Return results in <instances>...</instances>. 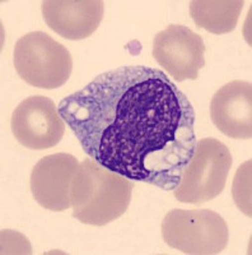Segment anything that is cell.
Returning a JSON list of instances; mask_svg holds the SVG:
<instances>
[{
    "mask_svg": "<svg viewBox=\"0 0 252 255\" xmlns=\"http://www.w3.org/2000/svg\"><path fill=\"white\" fill-rule=\"evenodd\" d=\"M58 110L90 158L166 191L178 186L196 147L191 102L161 69L104 72L61 100Z\"/></svg>",
    "mask_w": 252,
    "mask_h": 255,
    "instance_id": "cell-1",
    "label": "cell"
},
{
    "mask_svg": "<svg viewBox=\"0 0 252 255\" xmlns=\"http://www.w3.org/2000/svg\"><path fill=\"white\" fill-rule=\"evenodd\" d=\"M133 189V180L85 158L79 163L70 189L72 216L85 225L106 226L128 211Z\"/></svg>",
    "mask_w": 252,
    "mask_h": 255,
    "instance_id": "cell-2",
    "label": "cell"
},
{
    "mask_svg": "<svg viewBox=\"0 0 252 255\" xmlns=\"http://www.w3.org/2000/svg\"><path fill=\"white\" fill-rule=\"evenodd\" d=\"M13 63L27 84L42 90L64 86L73 70L69 50L41 31L26 33L15 42Z\"/></svg>",
    "mask_w": 252,
    "mask_h": 255,
    "instance_id": "cell-3",
    "label": "cell"
},
{
    "mask_svg": "<svg viewBox=\"0 0 252 255\" xmlns=\"http://www.w3.org/2000/svg\"><path fill=\"white\" fill-rule=\"evenodd\" d=\"M161 229L168 247L183 254H219L229 241L226 221L209 209H172L163 218Z\"/></svg>",
    "mask_w": 252,
    "mask_h": 255,
    "instance_id": "cell-4",
    "label": "cell"
},
{
    "mask_svg": "<svg viewBox=\"0 0 252 255\" xmlns=\"http://www.w3.org/2000/svg\"><path fill=\"white\" fill-rule=\"evenodd\" d=\"M231 167L232 154L226 144L215 138L197 140L180 184L173 190L174 198L180 203L188 204L214 199L223 191Z\"/></svg>",
    "mask_w": 252,
    "mask_h": 255,
    "instance_id": "cell-5",
    "label": "cell"
},
{
    "mask_svg": "<svg viewBox=\"0 0 252 255\" xmlns=\"http://www.w3.org/2000/svg\"><path fill=\"white\" fill-rule=\"evenodd\" d=\"M201 36L182 24H169L153 40V58L177 82L195 81L205 67Z\"/></svg>",
    "mask_w": 252,
    "mask_h": 255,
    "instance_id": "cell-6",
    "label": "cell"
},
{
    "mask_svg": "<svg viewBox=\"0 0 252 255\" xmlns=\"http://www.w3.org/2000/svg\"><path fill=\"white\" fill-rule=\"evenodd\" d=\"M10 127L18 143L35 151L55 147L65 133L58 108L45 96H31L20 102L13 111Z\"/></svg>",
    "mask_w": 252,
    "mask_h": 255,
    "instance_id": "cell-7",
    "label": "cell"
},
{
    "mask_svg": "<svg viewBox=\"0 0 252 255\" xmlns=\"http://www.w3.org/2000/svg\"><path fill=\"white\" fill-rule=\"evenodd\" d=\"M78 167V159L69 153H54L41 158L32 168L29 179L36 202L51 212L69 209L70 189Z\"/></svg>",
    "mask_w": 252,
    "mask_h": 255,
    "instance_id": "cell-8",
    "label": "cell"
},
{
    "mask_svg": "<svg viewBox=\"0 0 252 255\" xmlns=\"http://www.w3.org/2000/svg\"><path fill=\"white\" fill-rule=\"evenodd\" d=\"M210 118L218 130L233 139H251L252 84L232 81L213 96Z\"/></svg>",
    "mask_w": 252,
    "mask_h": 255,
    "instance_id": "cell-9",
    "label": "cell"
},
{
    "mask_svg": "<svg viewBox=\"0 0 252 255\" xmlns=\"http://www.w3.org/2000/svg\"><path fill=\"white\" fill-rule=\"evenodd\" d=\"M42 17L50 29L67 40H84L97 31L103 19L101 0H45Z\"/></svg>",
    "mask_w": 252,
    "mask_h": 255,
    "instance_id": "cell-10",
    "label": "cell"
},
{
    "mask_svg": "<svg viewBox=\"0 0 252 255\" xmlns=\"http://www.w3.org/2000/svg\"><path fill=\"white\" fill-rule=\"evenodd\" d=\"M244 5L242 0H192L190 15L199 28L224 35L236 28Z\"/></svg>",
    "mask_w": 252,
    "mask_h": 255,
    "instance_id": "cell-11",
    "label": "cell"
},
{
    "mask_svg": "<svg viewBox=\"0 0 252 255\" xmlns=\"http://www.w3.org/2000/svg\"><path fill=\"white\" fill-rule=\"evenodd\" d=\"M251 159L240 166L233 179L232 195L236 206L242 213L251 217Z\"/></svg>",
    "mask_w": 252,
    "mask_h": 255,
    "instance_id": "cell-12",
    "label": "cell"
}]
</instances>
